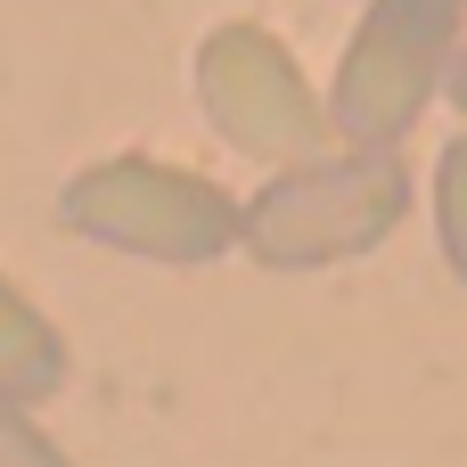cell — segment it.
Wrapping results in <instances>:
<instances>
[{"label": "cell", "mask_w": 467, "mask_h": 467, "mask_svg": "<svg viewBox=\"0 0 467 467\" xmlns=\"http://www.w3.org/2000/svg\"><path fill=\"white\" fill-rule=\"evenodd\" d=\"M402 213H410V172H402V156H394V148H345V156L279 164V181H263V189L246 197L238 238H246L271 271H312V263L369 254Z\"/></svg>", "instance_id": "cell-1"}, {"label": "cell", "mask_w": 467, "mask_h": 467, "mask_svg": "<svg viewBox=\"0 0 467 467\" xmlns=\"http://www.w3.org/2000/svg\"><path fill=\"white\" fill-rule=\"evenodd\" d=\"M66 230L115 246V254H148V263H213L238 246L246 205H230V189H213L205 172L156 164V156H107L82 164L57 197Z\"/></svg>", "instance_id": "cell-2"}, {"label": "cell", "mask_w": 467, "mask_h": 467, "mask_svg": "<svg viewBox=\"0 0 467 467\" xmlns=\"http://www.w3.org/2000/svg\"><path fill=\"white\" fill-rule=\"evenodd\" d=\"M451 49H460V0H369L337 66L328 123L353 148H394L451 74Z\"/></svg>", "instance_id": "cell-3"}, {"label": "cell", "mask_w": 467, "mask_h": 467, "mask_svg": "<svg viewBox=\"0 0 467 467\" xmlns=\"http://www.w3.org/2000/svg\"><path fill=\"white\" fill-rule=\"evenodd\" d=\"M197 99L213 115V131L238 148V156H263V164H304L320 156L328 140V115L304 82V66L279 49V33L263 25H222L205 33L197 49Z\"/></svg>", "instance_id": "cell-4"}, {"label": "cell", "mask_w": 467, "mask_h": 467, "mask_svg": "<svg viewBox=\"0 0 467 467\" xmlns=\"http://www.w3.org/2000/svg\"><path fill=\"white\" fill-rule=\"evenodd\" d=\"M66 386V337L49 328V312H33L25 287L0 279V394L8 402H49Z\"/></svg>", "instance_id": "cell-5"}, {"label": "cell", "mask_w": 467, "mask_h": 467, "mask_svg": "<svg viewBox=\"0 0 467 467\" xmlns=\"http://www.w3.org/2000/svg\"><path fill=\"white\" fill-rule=\"evenodd\" d=\"M435 222H443V254H451V271L467 279V131L443 148V164H435Z\"/></svg>", "instance_id": "cell-6"}, {"label": "cell", "mask_w": 467, "mask_h": 467, "mask_svg": "<svg viewBox=\"0 0 467 467\" xmlns=\"http://www.w3.org/2000/svg\"><path fill=\"white\" fill-rule=\"evenodd\" d=\"M0 467H74V460L33 427V410H25V402H8V394H0Z\"/></svg>", "instance_id": "cell-7"}, {"label": "cell", "mask_w": 467, "mask_h": 467, "mask_svg": "<svg viewBox=\"0 0 467 467\" xmlns=\"http://www.w3.org/2000/svg\"><path fill=\"white\" fill-rule=\"evenodd\" d=\"M443 90H451V107H460V115H467V41H460V49H451V74H443Z\"/></svg>", "instance_id": "cell-8"}]
</instances>
